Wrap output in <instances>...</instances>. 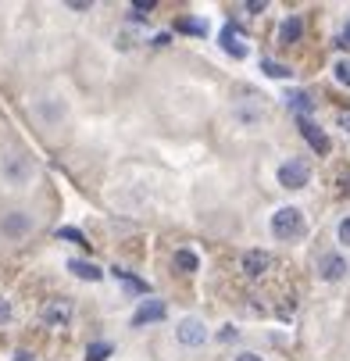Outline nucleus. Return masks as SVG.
Listing matches in <instances>:
<instances>
[{
	"instance_id": "1",
	"label": "nucleus",
	"mask_w": 350,
	"mask_h": 361,
	"mask_svg": "<svg viewBox=\"0 0 350 361\" xmlns=\"http://www.w3.org/2000/svg\"><path fill=\"white\" fill-rule=\"evenodd\" d=\"M272 233L279 240H300L308 233V222H304V212L300 208H279L272 215Z\"/></svg>"
},
{
	"instance_id": "2",
	"label": "nucleus",
	"mask_w": 350,
	"mask_h": 361,
	"mask_svg": "<svg viewBox=\"0 0 350 361\" xmlns=\"http://www.w3.org/2000/svg\"><path fill=\"white\" fill-rule=\"evenodd\" d=\"M0 176H4L8 186H25V183H32V161L25 154H8L0 161Z\"/></svg>"
},
{
	"instance_id": "3",
	"label": "nucleus",
	"mask_w": 350,
	"mask_h": 361,
	"mask_svg": "<svg viewBox=\"0 0 350 361\" xmlns=\"http://www.w3.org/2000/svg\"><path fill=\"white\" fill-rule=\"evenodd\" d=\"M308 183H311V165H308L304 158H289V161L279 165V186H286V190H304Z\"/></svg>"
},
{
	"instance_id": "4",
	"label": "nucleus",
	"mask_w": 350,
	"mask_h": 361,
	"mask_svg": "<svg viewBox=\"0 0 350 361\" xmlns=\"http://www.w3.org/2000/svg\"><path fill=\"white\" fill-rule=\"evenodd\" d=\"M0 233H4L8 240H25L32 233V219L25 212H4V219H0Z\"/></svg>"
},
{
	"instance_id": "5",
	"label": "nucleus",
	"mask_w": 350,
	"mask_h": 361,
	"mask_svg": "<svg viewBox=\"0 0 350 361\" xmlns=\"http://www.w3.org/2000/svg\"><path fill=\"white\" fill-rule=\"evenodd\" d=\"M175 336H179L182 347H200V343L208 340V326L200 322V319H182L179 329H175Z\"/></svg>"
},
{
	"instance_id": "6",
	"label": "nucleus",
	"mask_w": 350,
	"mask_h": 361,
	"mask_svg": "<svg viewBox=\"0 0 350 361\" xmlns=\"http://www.w3.org/2000/svg\"><path fill=\"white\" fill-rule=\"evenodd\" d=\"M346 257H339V254H322V262H318V276L325 279V283H339V279H346Z\"/></svg>"
},
{
	"instance_id": "7",
	"label": "nucleus",
	"mask_w": 350,
	"mask_h": 361,
	"mask_svg": "<svg viewBox=\"0 0 350 361\" xmlns=\"http://www.w3.org/2000/svg\"><path fill=\"white\" fill-rule=\"evenodd\" d=\"M168 315V307L161 304V300H154V297H146L139 307H136V315H132V326H150V322H161Z\"/></svg>"
},
{
	"instance_id": "8",
	"label": "nucleus",
	"mask_w": 350,
	"mask_h": 361,
	"mask_svg": "<svg viewBox=\"0 0 350 361\" xmlns=\"http://www.w3.org/2000/svg\"><path fill=\"white\" fill-rule=\"evenodd\" d=\"M268 265H272V254H268V250H246V254H243V272H246L250 279L265 276Z\"/></svg>"
},
{
	"instance_id": "9",
	"label": "nucleus",
	"mask_w": 350,
	"mask_h": 361,
	"mask_svg": "<svg viewBox=\"0 0 350 361\" xmlns=\"http://www.w3.org/2000/svg\"><path fill=\"white\" fill-rule=\"evenodd\" d=\"M300 136H304V140L311 143V150H315V154H329V147H332V143H329V136H325L311 118H300Z\"/></svg>"
},
{
	"instance_id": "10",
	"label": "nucleus",
	"mask_w": 350,
	"mask_h": 361,
	"mask_svg": "<svg viewBox=\"0 0 350 361\" xmlns=\"http://www.w3.org/2000/svg\"><path fill=\"white\" fill-rule=\"evenodd\" d=\"M43 322L46 326H68L72 322V304H65V300H54V304H46L43 307Z\"/></svg>"
},
{
	"instance_id": "11",
	"label": "nucleus",
	"mask_w": 350,
	"mask_h": 361,
	"mask_svg": "<svg viewBox=\"0 0 350 361\" xmlns=\"http://www.w3.org/2000/svg\"><path fill=\"white\" fill-rule=\"evenodd\" d=\"M36 115H39L46 126L61 122V118H65V100H58V97H46V100H39V104H36Z\"/></svg>"
},
{
	"instance_id": "12",
	"label": "nucleus",
	"mask_w": 350,
	"mask_h": 361,
	"mask_svg": "<svg viewBox=\"0 0 350 361\" xmlns=\"http://www.w3.org/2000/svg\"><path fill=\"white\" fill-rule=\"evenodd\" d=\"M68 269H72V276H75V279H86V283H100V279H104V272H100L93 262H79V257H72Z\"/></svg>"
},
{
	"instance_id": "13",
	"label": "nucleus",
	"mask_w": 350,
	"mask_h": 361,
	"mask_svg": "<svg viewBox=\"0 0 350 361\" xmlns=\"http://www.w3.org/2000/svg\"><path fill=\"white\" fill-rule=\"evenodd\" d=\"M222 50H225V54H232L236 61H243V58H246V47L236 39V29H232V25H225V29H222Z\"/></svg>"
},
{
	"instance_id": "14",
	"label": "nucleus",
	"mask_w": 350,
	"mask_h": 361,
	"mask_svg": "<svg viewBox=\"0 0 350 361\" xmlns=\"http://www.w3.org/2000/svg\"><path fill=\"white\" fill-rule=\"evenodd\" d=\"M300 32H304V22H300L296 15H293V18H286V22L279 25V39H282V43H296V39H300Z\"/></svg>"
},
{
	"instance_id": "15",
	"label": "nucleus",
	"mask_w": 350,
	"mask_h": 361,
	"mask_svg": "<svg viewBox=\"0 0 350 361\" xmlns=\"http://www.w3.org/2000/svg\"><path fill=\"white\" fill-rule=\"evenodd\" d=\"M289 108H293V111H300V118H308V111H311V97H308L304 90L289 93Z\"/></svg>"
},
{
	"instance_id": "16",
	"label": "nucleus",
	"mask_w": 350,
	"mask_h": 361,
	"mask_svg": "<svg viewBox=\"0 0 350 361\" xmlns=\"http://www.w3.org/2000/svg\"><path fill=\"white\" fill-rule=\"evenodd\" d=\"M175 265H179L182 272H196V269H200V262H196L193 250H175Z\"/></svg>"
},
{
	"instance_id": "17",
	"label": "nucleus",
	"mask_w": 350,
	"mask_h": 361,
	"mask_svg": "<svg viewBox=\"0 0 350 361\" xmlns=\"http://www.w3.org/2000/svg\"><path fill=\"white\" fill-rule=\"evenodd\" d=\"M108 354H111V343H89L86 361H108Z\"/></svg>"
},
{
	"instance_id": "18",
	"label": "nucleus",
	"mask_w": 350,
	"mask_h": 361,
	"mask_svg": "<svg viewBox=\"0 0 350 361\" xmlns=\"http://www.w3.org/2000/svg\"><path fill=\"white\" fill-rule=\"evenodd\" d=\"M261 68H265V75H272V79H289V68L279 65V61H265Z\"/></svg>"
},
{
	"instance_id": "19",
	"label": "nucleus",
	"mask_w": 350,
	"mask_h": 361,
	"mask_svg": "<svg viewBox=\"0 0 350 361\" xmlns=\"http://www.w3.org/2000/svg\"><path fill=\"white\" fill-rule=\"evenodd\" d=\"M58 240H68V243H86V240H82V233H79V229H72V226L58 229Z\"/></svg>"
},
{
	"instance_id": "20",
	"label": "nucleus",
	"mask_w": 350,
	"mask_h": 361,
	"mask_svg": "<svg viewBox=\"0 0 350 361\" xmlns=\"http://www.w3.org/2000/svg\"><path fill=\"white\" fill-rule=\"evenodd\" d=\"M336 79L343 86H350V61H336Z\"/></svg>"
},
{
	"instance_id": "21",
	"label": "nucleus",
	"mask_w": 350,
	"mask_h": 361,
	"mask_svg": "<svg viewBox=\"0 0 350 361\" xmlns=\"http://www.w3.org/2000/svg\"><path fill=\"white\" fill-rule=\"evenodd\" d=\"M179 29H186V32H196V36H204V22H193V18L179 22Z\"/></svg>"
},
{
	"instance_id": "22",
	"label": "nucleus",
	"mask_w": 350,
	"mask_h": 361,
	"mask_svg": "<svg viewBox=\"0 0 350 361\" xmlns=\"http://www.w3.org/2000/svg\"><path fill=\"white\" fill-rule=\"evenodd\" d=\"M339 243H343V247H350V215L339 222Z\"/></svg>"
},
{
	"instance_id": "23",
	"label": "nucleus",
	"mask_w": 350,
	"mask_h": 361,
	"mask_svg": "<svg viewBox=\"0 0 350 361\" xmlns=\"http://www.w3.org/2000/svg\"><path fill=\"white\" fill-rule=\"evenodd\" d=\"M11 319V307H8V300H0V322H8Z\"/></svg>"
},
{
	"instance_id": "24",
	"label": "nucleus",
	"mask_w": 350,
	"mask_h": 361,
	"mask_svg": "<svg viewBox=\"0 0 350 361\" xmlns=\"http://www.w3.org/2000/svg\"><path fill=\"white\" fill-rule=\"evenodd\" d=\"M246 11H254V15H261V11H265V0H261V4H258V0H250V4H246Z\"/></svg>"
},
{
	"instance_id": "25",
	"label": "nucleus",
	"mask_w": 350,
	"mask_h": 361,
	"mask_svg": "<svg viewBox=\"0 0 350 361\" xmlns=\"http://www.w3.org/2000/svg\"><path fill=\"white\" fill-rule=\"evenodd\" d=\"M236 361H261V354H239Z\"/></svg>"
},
{
	"instance_id": "26",
	"label": "nucleus",
	"mask_w": 350,
	"mask_h": 361,
	"mask_svg": "<svg viewBox=\"0 0 350 361\" xmlns=\"http://www.w3.org/2000/svg\"><path fill=\"white\" fill-rule=\"evenodd\" d=\"M339 43H346V47H350V22L343 25V39H339Z\"/></svg>"
},
{
	"instance_id": "27",
	"label": "nucleus",
	"mask_w": 350,
	"mask_h": 361,
	"mask_svg": "<svg viewBox=\"0 0 350 361\" xmlns=\"http://www.w3.org/2000/svg\"><path fill=\"white\" fill-rule=\"evenodd\" d=\"M15 361H32V357H29V350H18V357H15Z\"/></svg>"
}]
</instances>
